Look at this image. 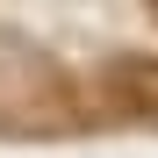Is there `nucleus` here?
<instances>
[{
  "label": "nucleus",
  "mask_w": 158,
  "mask_h": 158,
  "mask_svg": "<svg viewBox=\"0 0 158 158\" xmlns=\"http://www.w3.org/2000/svg\"><path fill=\"white\" fill-rule=\"evenodd\" d=\"M115 94L129 108H158V58H122L115 65Z\"/></svg>",
  "instance_id": "f257e3e1"
},
{
  "label": "nucleus",
  "mask_w": 158,
  "mask_h": 158,
  "mask_svg": "<svg viewBox=\"0 0 158 158\" xmlns=\"http://www.w3.org/2000/svg\"><path fill=\"white\" fill-rule=\"evenodd\" d=\"M151 15H158V0H151Z\"/></svg>",
  "instance_id": "f03ea898"
}]
</instances>
